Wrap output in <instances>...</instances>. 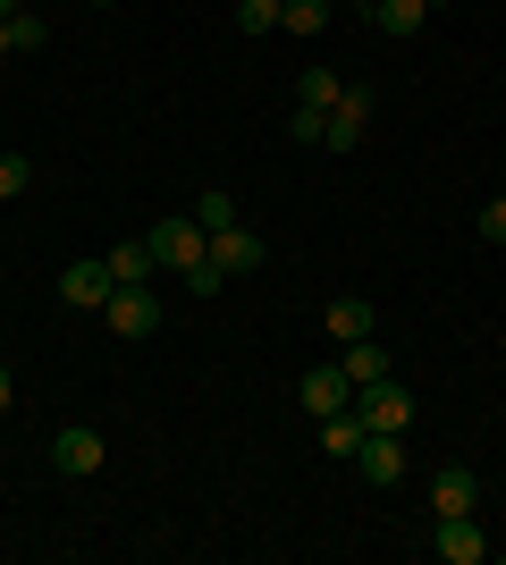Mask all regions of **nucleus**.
I'll use <instances>...</instances> for the list:
<instances>
[{"label": "nucleus", "mask_w": 506, "mask_h": 565, "mask_svg": "<svg viewBox=\"0 0 506 565\" xmlns=\"http://www.w3.org/2000/svg\"><path fill=\"white\" fill-rule=\"evenodd\" d=\"M321 330H330V347H355V338H372V305H363V296H337V305L321 312Z\"/></svg>", "instance_id": "obj_11"}, {"label": "nucleus", "mask_w": 506, "mask_h": 565, "mask_svg": "<svg viewBox=\"0 0 506 565\" xmlns=\"http://www.w3.org/2000/svg\"><path fill=\"white\" fill-rule=\"evenodd\" d=\"M101 430H85V423H68L60 430V439H51V472H76V481H85V472H101Z\"/></svg>", "instance_id": "obj_8"}, {"label": "nucleus", "mask_w": 506, "mask_h": 565, "mask_svg": "<svg viewBox=\"0 0 506 565\" xmlns=\"http://www.w3.org/2000/svg\"><path fill=\"white\" fill-rule=\"evenodd\" d=\"M473 228H482V245H506V194H498V203H482V220H473Z\"/></svg>", "instance_id": "obj_23"}, {"label": "nucleus", "mask_w": 506, "mask_h": 565, "mask_svg": "<svg viewBox=\"0 0 506 565\" xmlns=\"http://www.w3.org/2000/svg\"><path fill=\"white\" fill-rule=\"evenodd\" d=\"M498 557H506V548H498Z\"/></svg>", "instance_id": "obj_30"}, {"label": "nucleus", "mask_w": 506, "mask_h": 565, "mask_svg": "<svg viewBox=\"0 0 506 565\" xmlns=\"http://www.w3.org/2000/svg\"><path fill=\"white\" fill-rule=\"evenodd\" d=\"M212 262H219V270H254V262H262V236L237 220V228H219V236H212Z\"/></svg>", "instance_id": "obj_13"}, {"label": "nucleus", "mask_w": 506, "mask_h": 565, "mask_svg": "<svg viewBox=\"0 0 506 565\" xmlns=\"http://www.w3.org/2000/svg\"><path fill=\"white\" fill-rule=\"evenodd\" d=\"M9 51H43V18H34V9L9 18Z\"/></svg>", "instance_id": "obj_22"}, {"label": "nucleus", "mask_w": 506, "mask_h": 565, "mask_svg": "<svg viewBox=\"0 0 506 565\" xmlns=\"http://www.w3.org/2000/svg\"><path fill=\"white\" fill-rule=\"evenodd\" d=\"M60 305L68 312H101L110 305V262H68V270H60Z\"/></svg>", "instance_id": "obj_7"}, {"label": "nucleus", "mask_w": 506, "mask_h": 565, "mask_svg": "<svg viewBox=\"0 0 506 565\" xmlns=\"http://www.w3.org/2000/svg\"><path fill=\"white\" fill-rule=\"evenodd\" d=\"M439 565H482L489 557V541H482V523H473V515H439Z\"/></svg>", "instance_id": "obj_9"}, {"label": "nucleus", "mask_w": 506, "mask_h": 565, "mask_svg": "<svg viewBox=\"0 0 506 565\" xmlns=\"http://www.w3.org/2000/svg\"><path fill=\"white\" fill-rule=\"evenodd\" d=\"M422 18H431V0H372V25H380L388 43H406V34H422Z\"/></svg>", "instance_id": "obj_12"}, {"label": "nucleus", "mask_w": 506, "mask_h": 565, "mask_svg": "<svg viewBox=\"0 0 506 565\" xmlns=\"http://www.w3.org/2000/svg\"><path fill=\"white\" fill-rule=\"evenodd\" d=\"M355 472H363V481H380V490H397V481H406V430H363Z\"/></svg>", "instance_id": "obj_3"}, {"label": "nucleus", "mask_w": 506, "mask_h": 565, "mask_svg": "<svg viewBox=\"0 0 506 565\" xmlns=\"http://www.w3.org/2000/svg\"><path fill=\"white\" fill-rule=\"evenodd\" d=\"M498 194H506V186H498Z\"/></svg>", "instance_id": "obj_31"}, {"label": "nucleus", "mask_w": 506, "mask_h": 565, "mask_svg": "<svg viewBox=\"0 0 506 565\" xmlns=\"http://www.w3.org/2000/svg\"><path fill=\"white\" fill-rule=\"evenodd\" d=\"M279 9L288 0H237V34H279Z\"/></svg>", "instance_id": "obj_20"}, {"label": "nucleus", "mask_w": 506, "mask_h": 565, "mask_svg": "<svg viewBox=\"0 0 506 565\" xmlns=\"http://www.w3.org/2000/svg\"><path fill=\"white\" fill-rule=\"evenodd\" d=\"M337 363H346V380H355V388L388 380V347H380V338H355V347H337Z\"/></svg>", "instance_id": "obj_14"}, {"label": "nucleus", "mask_w": 506, "mask_h": 565, "mask_svg": "<svg viewBox=\"0 0 506 565\" xmlns=\"http://www.w3.org/2000/svg\"><path fill=\"white\" fill-rule=\"evenodd\" d=\"M94 9H110V0H94Z\"/></svg>", "instance_id": "obj_28"}, {"label": "nucleus", "mask_w": 506, "mask_h": 565, "mask_svg": "<svg viewBox=\"0 0 506 565\" xmlns=\"http://www.w3.org/2000/svg\"><path fill=\"white\" fill-rule=\"evenodd\" d=\"M321 448L337 456V465H355V448H363V414L346 405V414H321Z\"/></svg>", "instance_id": "obj_15"}, {"label": "nucleus", "mask_w": 506, "mask_h": 565, "mask_svg": "<svg viewBox=\"0 0 506 565\" xmlns=\"http://www.w3.org/2000/svg\"><path fill=\"white\" fill-rule=\"evenodd\" d=\"M25 186H34V161H25V152H0V203H18Z\"/></svg>", "instance_id": "obj_21"}, {"label": "nucleus", "mask_w": 506, "mask_h": 565, "mask_svg": "<svg viewBox=\"0 0 506 565\" xmlns=\"http://www.w3.org/2000/svg\"><path fill=\"white\" fill-rule=\"evenodd\" d=\"M355 414H363V430H406L413 397L397 388V380H372V388H355Z\"/></svg>", "instance_id": "obj_5"}, {"label": "nucleus", "mask_w": 506, "mask_h": 565, "mask_svg": "<svg viewBox=\"0 0 506 565\" xmlns=\"http://www.w3.org/2000/svg\"><path fill=\"white\" fill-rule=\"evenodd\" d=\"M101 262H110V287H144L152 270H161V262H152V245H144V236H136V245H119V254H101Z\"/></svg>", "instance_id": "obj_17"}, {"label": "nucleus", "mask_w": 506, "mask_h": 565, "mask_svg": "<svg viewBox=\"0 0 506 565\" xmlns=\"http://www.w3.org/2000/svg\"><path fill=\"white\" fill-rule=\"evenodd\" d=\"M144 245H152V262H161V270H177V279H186L194 262H212V228H203L194 212L152 220V228H144Z\"/></svg>", "instance_id": "obj_1"}, {"label": "nucleus", "mask_w": 506, "mask_h": 565, "mask_svg": "<svg viewBox=\"0 0 506 565\" xmlns=\"http://www.w3.org/2000/svg\"><path fill=\"white\" fill-rule=\"evenodd\" d=\"M337 102H346V85H337L330 68H304V76H295V110H321V118H330Z\"/></svg>", "instance_id": "obj_16"}, {"label": "nucleus", "mask_w": 506, "mask_h": 565, "mask_svg": "<svg viewBox=\"0 0 506 565\" xmlns=\"http://www.w3.org/2000/svg\"><path fill=\"white\" fill-rule=\"evenodd\" d=\"M18 9H25V0H0V25H9V18H18Z\"/></svg>", "instance_id": "obj_25"}, {"label": "nucleus", "mask_w": 506, "mask_h": 565, "mask_svg": "<svg viewBox=\"0 0 506 565\" xmlns=\"http://www.w3.org/2000/svg\"><path fill=\"white\" fill-rule=\"evenodd\" d=\"M431 9H448V0H431Z\"/></svg>", "instance_id": "obj_27"}, {"label": "nucleus", "mask_w": 506, "mask_h": 565, "mask_svg": "<svg viewBox=\"0 0 506 565\" xmlns=\"http://www.w3.org/2000/svg\"><path fill=\"white\" fill-rule=\"evenodd\" d=\"M473 507H482V481H473L464 465H448L431 481V515H473Z\"/></svg>", "instance_id": "obj_10"}, {"label": "nucleus", "mask_w": 506, "mask_h": 565, "mask_svg": "<svg viewBox=\"0 0 506 565\" xmlns=\"http://www.w3.org/2000/svg\"><path fill=\"white\" fill-rule=\"evenodd\" d=\"M194 220H203V228H237V194H228V186H212V194H194Z\"/></svg>", "instance_id": "obj_19"}, {"label": "nucleus", "mask_w": 506, "mask_h": 565, "mask_svg": "<svg viewBox=\"0 0 506 565\" xmlns=\"http://www.w3.org/2000/svg\"><path fill=\"white\" fill-rule=\"evenodd\" d=\"M321 25H330V0H288L279 9V34H295V43H313Z\"/></svg>", "instance_id": "obj_18"}, {"label": "nucleus", "mask_w": 506, "mask_h": 565, "mask_svg": "<svg viewBox=\"0 0 506 565\" xmlns=\"http://www.w3.org/2000/svg\"><path fill=\"white\" fill-rule=\"evenodd\" d=\"M295 397L313 405V423H321V414H346V405H355V380H346V363H313V372L295 380Z\"/></svg>", "instance_id": "obj_4"}, {"label": "nucleus", "mask_w": 506, "mask_h": 565, "mask_svg": "<svg viewBox=\"0 0 506 565\" xmlns=\"http://www.w3.org/2000/svg\"><path fill=\"white\" fill-rule=\"evenodd\" d=\"M363 9H372V0H363Z\"/></svg>", "instance_id": "obj_29"}, {"label": "nucleus", "mask_w": 506, "mask_h": 565, "mask_svg": "<svg viewBox=\"0 0 506 565\" xmlns=\"http://www.w3.org/2000/svg\"><path fill=\"white\" fill-rule=\"evenodd\" d=\"M0 60H9V25H0Z\"/></svg>", "instance_id": "obj_26"}, {"label": "nucleus", "mask_w": 506, "mask_h": 565, "mask_svg": "<svg viewBox=\"0 0 506 565\" xmlns=\"http://www.w3.org/2000/svg\"><path fill=\"white\" fill-rule=\"evenodd\" d=\"M101 321H110V338H152L161 330V296H152V287H110Z\"/></svg>", "instance_id": "obj_2"}, {"label": "nucleus", "mask_w": 506, "mask_h": 565, "mask_svg": "<svg viewBox=\"0 0 506 565\" xmlns=\"http://www.w3.org/2000/svg\"><path fill=\"white\" fill-rule=\"evenodd\" d=\"M9 405H18V380H9V363H0V414H9Z\"/></svg>", "instance_id": "obj_24"}, {"label": "nucleus", "mask_w": 506, "mask_h": 565, "mask_svg": "<svg viewBox=\"0 0 506 565\" xmlns=\"http://www.w3.org/2000/svg\"><path fill=\"white\" fill-rule=\"evenodd\" d=\"M363 127H372V94H363V85H346V102L321 118V152H355Z\"/></svg>", "instance_id": "obj_6"}]
</instances>
